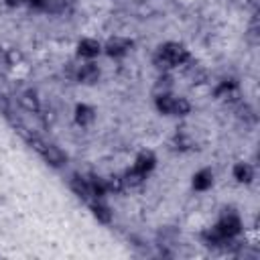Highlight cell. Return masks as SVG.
Here are the masks:
<instances>
[{
    "mask_svg": "<svg viewBox=\"0 0 260 260\" xmlns=\"http://www.w3.org/2000/svg\"><path fill=\"white\" fill-rule=\"evenodd\" d=\"M104 51H106L108 57L120 59V57H124V55H128L132 51V41L130 39H124V37H114V39H110L106 43Z\"/></svg>",
    "mask_w": 260,
    "mask_h": 260,
    "instance_id": "4",
    "label": "cell"
},
{
    "mask_svg": "<svg viewBox=\"0 0 260 260\" xmlns=\"http://www.w3.org/2000/svg\"><path fill=\"white\" fill-rule=\"evenodd\" d=\"M24 4H28L32 10H45V0H24Z\"/></svg>",
    "mask_w": 260,
    "mask_h": 260,
    "instance_id": "18",
    "label": "cell"
},
{
    "mask_svg": "<svg viewBox=\"0 0 260 260\" xmlns=\"http://www.w3.org/2000/svg\"><path fill=\"white\" fill-rule=\"evenodd\" d=\"M238 93V83L234 81V79H223L217 87H215V95L219 98V100H232L234 95Z\"/></svg>",
    "mask_w": 260,
    "mask_h": 260,
    "instance_id": "13",
    "label": "cell"
},
{
    "mask_svg": "<svg viewBox=\"0 0 260 260\" xmlns=\"http://www.w3.org/2000/svg\"><path fill=\"white\" fill-rule=\"evenodd\" d=\"M75 77H77V81L83 83V85H93V83L100 81L102 71H100V67H98L93 61H89V63H83V65L77 69Z\"/></svg>",
    "mask_w": 260,
    "mask_h": 260,
    "instance_id": "5",
    "label": "cell"
},
{
    "mask_svg": "<svg viewBox=\"0 0 260 260\" xmlns=\"http://www.w3.org/2000/svg\"><path fill=\"white\" fill-rule=\"evenodd\" d=\"M191 185H193L195 191H207V189H211V185H213V171H211V169H201V171H197V173L193 175Z\"/></svg>",
    "mask_w": 260,
    "mask_h": 260,
    "instance_id": "8",
    "label": "cell"
},
{
    "mask_svg": "<svg viewBox=\"0 0 260 260\" xmlns=\"http://www.w3.org/2000/svg\"><path fill=\"white\" fill-rule=\"evenodd\" d=\"M18 104L22 110L26 112H39L41 110V102H39V95L32 91V89H26L18 95Z\"/></svg>",
    "mask_w": 260,
    "mask_h": 260,
    "instance_id": "11",
    "label": "cell"
},
{
    "mask_svg": "<svg viewBox=\"0 0 260 260\" xmlns=\"http://www.w3.org/2000/svg\"><path fill=\"white\" fill-rule=\"evenodd\" d=\"M102 53V45L95 39H81L77 43V55L85 57V59H93Z\"/></svg>",
    "mask_w": 260,
    "mask_h": 260,
    "instance_id": "6",
    "label": "cell"
},
{
    "mask_svg": "<svg viewBox=\"0 0 260 260\" xmlns=\"http://www.w3.org/2000/svg\"><path fill=\"white\" fill-rule=\"evenodd\" d=\"M32 146L35 150L43 156V160L51 167H63L67 162V154L57 146V144H49V142H43V140H32Z\"/></svg>",
    "mask_w": 260,
    "mask_h": 260,
    "instance_id": "2",
    "label": "cell"
},
{
    "mask_svg": "<svg viewBox=\"0 0 260 260\" xmlns=\"http://www.w3.org/2000/svg\"><path fill=\"white\" fill-rule=\"evenodd\" d=\"M73 118L79 126H89L93 120H95V110L87 104H77L75 106V112H73Z\"/></svg>",
    "mask_w": 260,
    "mask_h": 260,
    "instance_id": "9",
    "label": "cell"
},
{
    "mask_svg": "<svg viewBox=\"0 0 260 260\" xmlns=\"http://www.w3.org/2000/svg\"><path fill=\"white\" fill-rule=\"evenodd\" d=\"M91 213H93V217H95L100 223H110L112 217H114L112 209H110L106 203H102V201H95V203L91 205Z\"/></svg>",
    "mask_w": 260,
    "mask_h": 260,
    "instance_id": "14",
    "label": "cell"
},
{
    "mask_svg": "<svg viewBox=\"0 0 260 260\" xmlns=\"http://www.w3.org/2000/svg\"><path fill=\"white\" fill-rule=\"evenodd\" d=\"M6 2V6H10V8H18L20 4H24V0H4Z\"/></svg>",
    "mask_w": 260,
    "mask_h": 260,
    "instance_id": "19",
    "label": "cell"
},
{
    "mask_svg": "<svg viewBox=\"0 0 260 260\" xmlns=\"http://www.w3.org/2000/svg\"><path fill=\"white\" fill-rule=\"evenodd\" d=\"M69 185H71V189L75 191V195H79L81 199H89V197H91V189H89V179H85V177H79V175H75V177H71Z\"/></svg>",
    "mask_w": 260,
    "mask_h": 260,
    "instance_id": "12",
    "label": "cell"
},
{
    "mask_svg": "<svg viewBox=\"0 0 260 260\" xmlns=\"http://www.w3.org/2000/svg\"><path fill=\"white\" fill-rule=\"evenodd\" d=\"M232 173H234V179L242 185H250L254 181V167L248 162H236Z\"/></svg>",
    "mask_w": 260,
    "mask_h": 260,
    "instance_id": "10",
    "label": "cell"
},
{
    "mask_svg": "<svg viewBox=\"0 0 260 260\" xmlns=\"http://www.w3.org/2000/svg\"><path fill=\"white\" fill-rule=\"evenodd\" d=\"M146 179V175H142L140 171H136L134 167L132 169H128L124 175H122V183H124V189L126 187H138V185H142V181Z\"/></svg>",
    "mask_w": 260,
    "mask_h": 260,
    "instance_id": "15",
    "label": "cell"
},
{
    "mask_svg": "<svg viewBox=\"0 0 260 260\" xmlns=\"http://www.w3.org/2000/svg\"><path fill=\"white\" fill-rule=\"evenodd\" d=\"M191 112V104H189V100L187 98H177L175 100V112H173V116H187Z\"/></svg>",
    "mask_w": 260,
    "mask_h": 260,
    "instance_id": "16",
    "label": "cell"
},
{
    "mask_svg": "<svg viewBox=\"0 0 260 260\" xmlns=\"http://www.w3.org/2000/svg\"><path fill=\"white\" fill-rule=\"evenodd\" d=\"M156 65L162 69H173L189 61V51L181 43H165L156 51Z\"/></svg>",
    "mask_w": 260,
    "mask_h": 260,
    "instance_id": "1",
    "label": "cell"
},
{
    "mask_svg": "<svg viewBox=\"0 0 260 260\" xmlns=\"http://www.w3.org/2000/svg\"><path fill=\"white\" fill-rule=\"evenodd\" d=\"M136 171H140L142 175H148L154 167H156V156L150 152V150H144L140 152L136 158H134V165H132Z\"/></svg>",
    "mask_w": 260,
    "mask_h": 260,
    "instance_id": "7",
    "label": "cell"
},
{
    "mask_svg": "<svg viewBox=\"0 0 260 260\" xmlns=\"http://www.w3.org/2000/svg\"><path fill=\"white\" fill-rule=\"evenodd\" d=\"M67 0H45V10L47 12H63Z\"/></svg>",
    "mask_w": 260,
    "mask_h": 260,
    "instance_id": "17",
    "label": "cell"
},
{
    "mask_svg": "<svg viewBox=\"0 0 260 260\" xmlns=\"http://www.w3.org/2000/svg\"><path fill=\"white\" fill-rule=\"evenodd\" d=\"M213 228H215L225 240H234V238L242 232V219H240V215L234 213V211H223L221 217H219V221H217Z\"/></svg>",
    "mask_w": 260,
    "mask_h": 260,
    "instance_id": "3",
    "label": "cell"
}]
</instances>
